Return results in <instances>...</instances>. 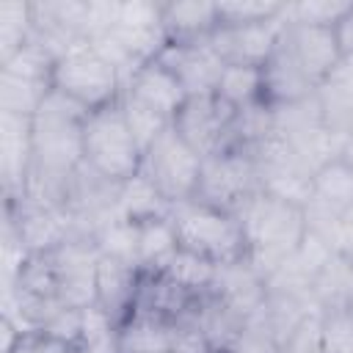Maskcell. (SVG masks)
<instances>
[{"instance_id": "9c48e42d", "label": "cell", "mask_w": 353, "mask_h": 353, "mask_svg": "<svg viewBox=\"0 0 353 353\" xmlns=\"http://www.w3.org/2000/svg\"><path fill=\"white\" fill-rule=\"evenodd\" d=\"M284 19L262 25H218L207 39L226 66H265L273 55Z\"/></svg>"}, {"instance_id": "5b68a950", "label": "cell", "mask_w": 353, "mask_h": 353, "mask_svg": "<svg viewBox=\"0 0 353 353\" xmlns=\"http://www.w3.org/2000/svg\"><path fill=\"white\" fill-rule=\"evenodd\" d=\"M201 165H204V157L174 127H165L146 146L141 176H146L152 188L174 207L196 199Z\"/></svg>"}, {"instance_id": "277c9868", "label": "cell", "mask_w": 353, "mask_h": 353, "mask_svg": "<svg viewBox=\"0 0 353 353\" xmlns=\"http://www.w3.org/2000/svg\"><path fill=\"white\" fill-rule=\"evenodd\" d=\"M52 91L85 108L88 113L116 102L124 91L121 72L88 41H74L52 63Z\"/></svg>"}, {"instance_id": "3957f363", "label": "cell", "mask_w": 353, "mask_h": 353, "mask_svg": "<svg viewBox=\"0 0 353 353\" xmlns=\"http://www.w3.org/2000/svg\"><path fill=\"white\" fill-rule=\"evenodd\" d=\"M168 218L174 223L176 245L182 251L196 254L215 268L248 259L245 234H243L240 218L234 212H226V210H218L199 199H190V201L174 204Z\"/></svg>"}, {"instance_id": "ba28073f", "label": "cell", "mask_w": 353, "mask_h": 353, "mask_svg": "<svg viewBox=\"0 0 353 353\" xmlns=\"http://www.w3.org/2000/svg\"><path fill=\"white\" fill-rule=\"evenodd\" d=\"M279 41L292 55V61L306 72V77L317 85L342 61L334 28H325V25H306V22H292L284 17V28H281Z\"/></svg>"}, {"instance_id": "7402d4cb", "label": "cell", "mask_w": 353, "mask_h": 353, "mask_svg": "<svg viewBox=\"0 0 353 353\" xmlns=\"http://www.w3.org/2000/svg\"><path fill=\"white\" fill-rule=\"evenodd\" d=\"M350 3H328V0H306V3H290L287 6V19L292 22H306V25H325L334 28V22L345 14Z\"/></svg>"}, {"instance_id": "52a82bcc", "label": "cell", "mask_w": 353, "mask_h": 353, "mask_svg": "<svg viewBox=\"0 0 353 353\" xmlns=\"http://www.w3.org/2000/svg\"><path fill=\"white\" fill-rule=\"evenodd\" d=\"M234 119L237 110L229 108L218 94H196L182 102L171 127L201 154L212 157L232 149L234 143Z\"/></svg>"}, {"instance_id": "6da1fadb", "label": "cell", "mask_w": 353, "mask_h": 353, "mask_svg": "<svg viewBox=\"0 0 353 353\" xmlns=\"http://www.w3.org/2000/svg\"><path fill=\"white\" fill-rule=\"evenodd\" d=\"M240 226L248 245V262L265 276L279 270L309 237V223L303 204L259 190L251 196L240 212Z\"/></svg>"}, {"instance_id": "5bb4252c", "label": "cell", "mask_w": 353, "mask_h": 353, "mask_svg": "<svg viewBox=\"0 0 353 353\" xmlns=\"http://www.w3.org/2000/svg\"><path fill=\"white\" fill-rule=\"evenodd\" d=\"M160 19L168 41H204L218 28V3H163Z\"/></svg>"}, {"instance_id": "2e32d148", "label": "cell", "mask_w": 353, "mask_h": 353, "mask_svg": "<svg viewBox=\"0 0 353 353\" xmlns=\"http://www.w3.org/2000/svg\"><path fill=\"white\" fill-rule=\"evenodd\" d=\"M138 265L141 270H163L176 254V232L168 215L138 221Z\"/></svg>"}, {"instance_id": "e0dca14e", "label": "cell", "mask_w": 353, "mask_h": 353, "mask_svg": "<svg viewBox=\"0 0 353 353\" xmlns=\"http://www.w3.org/2000/svg\"><path fill=\"white\" fill-rule=\"evenodd\" d=\"M215 94L234 110L265 102L262 99V66H223Z\"/></svg>"}, {"instance_id": "9a60e30c", "label": "cell", "mask_w": 353, "mask_h": 353, "mask_svg": "<svg viewBox=\"0 0 353 353\" xmlns=\"http://www.w3.org/2000/svg\"><path fill=\"white\" fill-rule=\"evenodd\" d=\"M312 301L320 312L353 306V259L334 251L312 281Z\"/></svg>"}, {"instance_id": "30bf717a", "label": "cell", "mask_w": 353, "mask_h": 353, "mask_svg": "<svg viewBox=\"0 0 353 353\" xmlns=\"http://www.w3.org/2000/svg\"><path fill=\"white\" fill-rule=\"evenodd\" d=\"M143 270L135 262L99 254L97 259V309L119 328L135 309Z\"/></svg>"}, {"instance_id": "ac0fdd59", "label": "cell", "mask_w": 353, "mask_h": 353, "mask_svg": "<svg viewBox=\"0 0 353 353\" xmlns=\"http://www.w3.org/2000/svg\"><path fill=\"white\" fill-rule=\"evenodd\" d=\"M33 39V3L0 6V63L14 58Z\"/></svg>"}, {"instance_id": "cb8c5ba5", "label": "cell", "mask_w": 353, "mask_h": 353, "mask_svg": "<svg viewBox=\"0 0 353 353\" xmlns=\"http://www.w3.org/2000/svg\"><path fill=\"white\" fill-rule=\"evenodd\" d=\"M276 353H281V350H276Z\"/></svg>"}, {"instance_id": "7a4b0ae2", "label": "cell", "mask_w": 353, "mask_h": 353, "mask_svg": "<svg viewBox=\"0 0 353 353\" xmlns=\"http://www.w3.org/2000/svg\"><path fill=\"white\" fill-rule=\"evenodd\" d=\"M121 99V97H119ZM110 102L85 116L83 124V165L97 176L124 185L141 174L143 146L138 143L121 102Z\"/></svg>"}, {"instance_id": "ffe728a7", "label": "cell", "mask_w": 353, "mask_h": 353, "mask_svg": "<svg viewBox=\"0 0 353 353\" xmlns=\"http://www.w3.org/2000/svg\"><path fill=\"white\" fill-rule=\"evenodd\" d=\"M320 353H353V306L320 312Z\"/></svg>"}, {"instance_id": "8fae6325", "label": "cell", "mask_w": 353, "mask_h": 353, "mask_svg": "<svg viewBox=\"0 0 353 353\" xmlns=\"http://www.w3.org/2000/svg\"><path fill=\"white\" fill-rule=\"evenodd\" d=\"M157 61L171 69V74L182 83L188 97L215 94V85L226 66L215 55L207 39L204 41H168L165 50L157 55Z\"/></svg>"}, {"instance_id": "8992f818", "label": "cell", "mask_w": 353, "mask_h": 353, "mask_svg": "<svg viewBox=\"0 0 353 353\" xmlns=\"http://www.w3.org/2000/svg\"><path fill=\"white\" fill-rule=\"evenodd\" d=\"M262 190L259 165L251 149H226L204 157L196 199L226 212H240V207Z\"/></svg>"}, {"instance_id": "603a6c76", "label": "cell", "mask_w": 353, "mask_h": 353, "mask_svg": "<svg viewBox=\"0 0 353 353\" xmlns=\"http://www.w3.org/2000/svg\"><path fill=\"white\" fill-rule=\"evenodd\" d=\"M334 36H336V44H339L342 58H353V3L334 22Z\"/></svg>"}, {"instance_id": "4fadbf2b", "label": "cell", "mask_w": 353, "mask_h": 353, "mask_svg": "<svg viewBox=\"0 0 353 353\" xmlns=\"http://www.w3.org/2000/svg\"><path fill=\"white\" fill-rule=\"evenodd\" d=\"M176 345V320L132 312L116 328V353H174Z\"/></svg>"}, {"instance_id": "44dd1931", "label": "cell", "mask_w": 353, "mask_h": 353, "mask_svg": "<svg viewBox=\"0 0 353 353\" xmlns=\"http://www.w3.org/2000/svg\"><path fill=\"white\" fill-rule=\"evenodd\" d=\"M121 108H124V116H127V121H130V130L135 132V138H138V143L143 146V152H146V146L165 130V127H171V119H165L163 113H157V110H152V108H146V105H141V102H135V99H130V97H124L121 94Z\"/></svg>"}, {"instance_id": "d6986e66", "label": "cell", "mask_w": 353, "mask_h": 353, "mask_svg": "<svg viewBox=\"0 0 353 353\" xmlns=\"http://www.w3.org/2000/svg\"><path fill=\"white\" fill-rule=\"evenodd\" d=\"M290 3H259V0H243V3H218V25H262L284 19Z\"/></svg>"}, {"instance_id": "7c38bea8", "label": "cell", "mask_w": 353, "mask_h": 353, "mask_svg": "<svg viewBox=\"0 0 353 353\" xmlns=\"http://www.w3.org/2000/svg\"><path fill=\"white\" fill-rule=\"evenodd\" d=\"M124 97L163 113L165 119H174L176 110L182 108V102L188 99L182 83L171 74V69L165 63H160L157 58L138 66L127 80H124Z\"/></svg>"}]
</instances>
